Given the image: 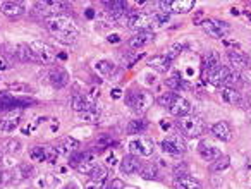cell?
<instances>
[{
    "instance_id": "obj_1",
    "label": "cell",
    "mask_w": 251,
    "mask_h": 189,
    "mask_svg": "<svg viewBox=\"0 0 251 189\" xmlns=\"http://www.w3.org/2000/svg\"><path fill=\"white\" fill-rule=\"evenodd\" d=\"M47 28L50 29V33L55 36H59L60 42L64 43H71L76 42V38L79 36V29L74 24V21L66 14H59V16H52V18L45 19Z\"/></svg>"
},
{
    "instance_id": "obj_2",
    "label": "cell",
    "mask_w": 251,
    "mask_h": 189,
    "mask_svg": "<svg viewBox=\"0 0 251 189\" xmlns=\"http://www.w3.org/2000/svg\"><path fill=\"white\" fill-rule=\"evenodd\" d=\"M158 103H160L162 107H165V109L176 117L189 116V112H191V103H189L184 96H181V94H177V93H172V91L158 96Z\"/></svg>"
},
{
    "instance_id": "obj_3",
    "label": "cell",
    "mask_w": 251,
    "mask_h": 189,
    "mask_svg": "<svg viewBox=\"0 0 251 189\" xmlns=\"http://www.w3.org/2000/svg\"><path fill=\"white\" fill-rule=\"evenodd\" d=\"M176 127L179 129L181 136H188V138H198L206 131L205 120L198 116L177 117V120H176Z\"/></svg>"
},
{
    "instance_id": "obj_4",
    "label": "cell",
    "mask_w": 251,
    "mask_h": 189,
    "mask_svg": "<svg viewBox=\"0 0 251 189\" xmlns=\"http://www.w3.org/2000/svg\"><path fill=\"white\" fill-rule=\"evenodd\" d=\"M124 26L138 31H150L151 28H157L155 23V14H145V12L131 11L124 16Z\"/></svg>"
},
{
    "instance_id": "obj_5",
    "label": "cell",
    "mask_w": 251,
    "mask_h": 189,
    "mask_svg": "<svg viewBox=\"0 0 251 189\" xmlns=\"http://www.w3.org/2000/svg\"><path fill=\"white\" fill-rule=\"evenodd\" d=\"M126 103L131 107L134 114L143 116L153 103V96L148 91H129L126 94Z\"/></svg>"
},
{
    "instance_id": "obj_6",
    "label": "cell",
    "mask_w": 251,
    "mask_h": 189,
    "mask_svg": "<svg viewBox=\"0 0 251 189\" xmlns=\"http://www.w3.org/2000/svg\"><path fill=\"white\" fill-rule=\"evenodd\" d=\"M237 81V72H232L227 66H219L208 72V83L215 88H230V84Z\"/></svg>"
},
{
    "instance_id": "obj_7",
    "label": "cell",
    "mask_w": 251,
    "mask_h": 189,
    "mask_svg": "<svg viewBox=\"0 0 251 189\" xmlns=\"http://www.w3.org/2000/svg\"><path fill=\"white\" fill-rule=\"evenodd\" d=\"M29 48H31V53L35 57L36 62L40 64H52L55 62L57 59V52L50 43H45V42H31L29 43Z\"/></svg>"
},
{
    "instance_id": "obj_8",
    "label": "cell",
    "mask_w": 251,
    "mask_h": 189,
    "mask_svg": "<svg viewBox=\"0 0 251 189\" xmlns=\"http://www.w3.org/2000/svg\"><path fill=\"white\" fill-rule=\"evenodd\" d=\"M35 100L31 98H16L14 94L9 93V91H4L0 93V112H14L16 109L21 110L25 107L35 105Z\"/></svg>"
},
{
    "instance_id": "obj_9",
    "label": "cell",
    "mask_w": 251,
    "mask_h": 189,
    "mask_svg": "<svg viewBox=\"0 0 251 189\" xmlns=\"http://www.w3.org/2000/svg\"><path fill=\"white\" fill-rule=\"evenodd\" d=\"M158 7L165 14H186L195 7V2L193 0H160L158 2Z\"/></svg>"
},
{
    "instance_id": "obj_10",
    "label": "cell",
    "mask_w": 251,
    "mask_h": 189,
    "mask_svg": "<svg viewBox=\"0 0 251 189\" xmlns=\"http://www.w3.org/2000/svg\"><path fill=\"white\" fill-rule=\"evenodd\" d=\"M201 26L206 35L212 38H226L230 33V26L224 21H219V19H206L201 23Z\"/></svg>"
},
{
    "instance_id": "obj_11",
    "label": "cell",
    "mask_w": 251,
    "mask_h": 189,
    "mask_svg": "<svg viewBox=\"0 0 251 189\" xmlns=\"http://www.w3.org/2000/svg\"><path fill=\"white\" fill-rule=\"evenodd\" d=\"M162 148H164V151H167L171 155H182L186 153V148L188 146H186V141L181 134H171V136L164 138Z\"/></svg>"
},
{
    "instance_id": "obj_12",
    "label": "cell",
    "mask_w": 251,
    "mask_h": 189,
    "mask_svg": "<svg viewBox=\"0 0 251 189\" xmlns=\"http://www.w3.org/2000/svg\"><path fill=\"white\" fill-rule=\"evenodd\" d=\"M21 122V110L4 112L0 116V133H14Z\"/></svg>"
},
{
    "instance_id": "obj_13",
    "label": "cell",
    "mask_w": 251,
    "mask_h": 189,
    "mask_svg": "<svg viewBox=\"0 0 251 189\" xmlns=\"http://www.w3.org/2000/svg\"><path fill=\"white\" fill-rule=\"evenodd\" d=\"M7 174H9V184H18V182H23V181H26V179L33 177L35 168L29 164H19L16 168L7 170Z\"/></svg>"
},
{
    "instance_id": "obj_14",
    "label": "cell",
    "mask_w": 251,
    "mask_h": 189,
    "mask_svg": "<svg viewBox=\"0 0 251 189\" xmlns=\"http://www.w3.org/2000/svg\"><path fill=\"white\" fill-rule=\"evenodd\" d=\"M153 141L148 140V138H138V140H133L129 143L131 155H140V157H150L153 153Z\"/></svg>"
},
{
    "instance_id": "obj_15",
    "label": "cell",
    "mask_w": 251,
    "mask_h": 189,
    "mask_svg": "<svg viewBox=\"0 0 251 189\" xmlns=\"http://www.w3.org/2000/svg\"><path fill=\"white\" fill-rule=\"evenodd\" d=\"M57 150L52 146H42V144H38V146H33L31 150H29V158H31L33 162H53L57 158Z\"/></svg>"
},
{
    "instance_id": "obj_16",
    "label": "cell",
    "mask_w": 251,
    "mask_h": 189,
    "mask_svg": "<svg viewBox=\"0 0 251 189\" xmlns=\"http://www.w3.org/2000/svg\"><path fill=\"white\" fill-rule=\"evenodd\" d=\"M198 151H200V155H201L203 160L210 162V164H213V162L219 160V158L222 157L220 148L217 146V144H213L212 141H201V143L198 144Z\"/></svg>"
},
{
    "instance_id": "obj_17",
    "label": "cell",
    "mask_w": 251,
    "mask_h": 189,
    "mask_svg": "<svg viewBox=\"0 0 251 189\" xmlns=\"http://www.w3.org/2000/svg\"><path fill=\"white\" fill-rule=\"evenodd\" d=\"M141 167H143V164H141L140 157H136V155H126L121 160V172L126 175L136 174V172L141 170Z\"/></svg>"
},
{
    "instance_id": "obj_18",
    "label": "cell",
    "mask_w": 251,
    "mask_h": 189,
    "mask_svg": "<svg viewBox=\"0 0 251 189\" xmlns=\"http://www.w3.org/2000/svg\"><path fill=\"white\" fill-rule=\"evenodd\" d=\"M0 11H2L4 16H7V18L18 19L25 14L26 9L23 2H4V4H0Z\"/></svg>"
},
{
    "instance_id": "obj_19",
    "label": "cell",
    "mask_w": 251,
    "mask_h": 189,
    "mask_svg": "<svg viewBox=\"0 0 251 189\" xmlns=\"http://www.w3.org/2000/svg\"><path fill=\"white\" fill-rule=\"evenodd\" d=\"M49 81L53 88H64L69 83V74L64 67H53L49 72Z\"/></svg>"
},
{
    "instance_id": "obj_20",
    "label": "cell",
    "mask_w": 251,
    "mask_h": 189,
    "mask_svg": "<svg viewBox=\"0 0 251 189\" xmlns=\"http://www.w3.org/2000/svg\"><path fill=\"white\" fill-rule=\"evenodd\" d=\"M227 59H229L230 66H232L234 69L246 71L248 67H250V59H248V55L239 52V50H230V52H227Z\"/></svg>"
},
{
    "instance_id": "obj_21",
    "label": "cell",
    "mask_w": 251,
    "mask_h": 189,
    "mask_svg": "<svg viewBox=\"0 0 251 189\" xmlns=\"http://www.w3.org/2000/svg\"><path fill=\"white\" fill-rule=\"evenodd\" d=\"M153 40H155V35L151 31H140L134 36H131L127 43H129L131 48H143V47L150 45Z\"/></svg>"
},
{
    "instance_id": "obj_22",
    "label": "cell",
    "mask_w": 251,
    "mask_h": 189,
    "mask_svg": "<svg viewBox=\"0 0 251 189\" xmlns=\"http://www.w3.org/2000/svg\"><path fill=\"white\" fill-rule=\"evenodd\" d=\"M55 150L59 155H71V153H74V151L79 150V141L74 140V138H71V136L62 138V140L57 143Z\"/></svg>"
},
{
    "instance_id": "obj_23",
    "label": "cell",
    "mask_w": 251,
    "mask_h": 189,
    "mask_svg": "<svg viewBox=\"0 0 251 189\" xmlns=\"http://www.w3.org/2000/svg\"><path fill=\"white\" fill-rule=\"evenodd\" d=\"M71 107H73L77 114H81L90 109V107H93V100L84 93H76L73 96V100H71Z\"/></svg>"
},
{
    "instance_id": "obj_24",
    "label": "cell",
    "mask_w": 251,
    "mask_h": 189,
    "mask_svg": "<svg viewBox=\"0 0 251 189\" xmlns=\"http://www.w3.org/2000/svg\"><path fill=\"white\" fill-rule=\"evenodd\" d=\"M212 134L220 141H230L232 140V129L226 120H220V122L213 124L212 126Z\"/></svg>"
},
{
    "instance_id": "obj_25",
    "label": "cell",
    "mask_w": 251,
    "mask_h": 189,
    "mask_svg": "<svg viewBox=\"0 0 251 189\" xmlns=\"http://www.w3.org/2000/svg\"><path fill=\"white\" fill-rule=\"evenodd\" d=\"M174 188L176 189H203V186L198 179L191 177V175H181V177L174 179Z\"/></svg>"
},
{
    "instance_id": "obj_26",
    "label": "cell",
    "mask_w": 251,
    "mask_h": 189,
    "mask_svg": "<svg viewBox=\"0 0 251 189\" xmlns=\"http://www.w3.org/2000/svg\"><path fill=\"white\" fill-rule=\"evenodd\" d=\"M220 96L226 103L229 105H241L243 103V94L236 90V88H222L220 90Z\"/></svg>"
},
{
    "instance_id": "obj_27",
    "label": "cell",
    "mask_w": 251,
    "mask_h": 189,
    "mask_svg": "<svg viewBox=\"0 0 251 189\" xmlns=\"http://www.w3.org/2000/svg\"><path fill=\"white\" fill-rule=\"evenodd\" d=\"M171 64H172V60L169 59L167 55H153L148 60V66L157 71V72H167V71L171 69Z\"/></svg>"
},
{
    "instance_id": "obj_28",
    "label": "cell",
    "mask_w": 251,
    "mask_h": 189,
    "mask_svg": "<svg viewBox=\"0 0 251 189\" xmlns=\"http://www.w3.org/2000/svg\"><path fill=\"white\" fill-rule=\"evenodd\" d=\"M107 9H108V12H110L114 18H117V19H121V18H124L126 14H127V4L126 2H122V0H114V2H107Z\"/></svg>"
},
{
    "instance_id": "obj_29",
    "label": "cell",
    "mask_w": 251,
    "mask_h": 189,
    "mask_svg": "<svg viewBox=\"0 0 251 189\" xmlns=\"http://www.w3.org/2000/svg\"><path fill=\"white\" fill-rule=\"evenodd\" d=\"M12 53H14L16 59L21 60V62H31V60H35L29 45H25V43H21V45H16L14 48H12Z\"/></svg>"
},
{
    "instance_id": "obj_30",
    "label": "cell",
    "mask_w": 251,
    "mask_h": 189,
    "mask_svg": "<svg viewBox=\"0 0 251 189\" xmlns=\"http://www.w3.org/2000/svg\"><path fill=\"white\" fill-rule=\"evenodd\" d=\"M219 66H220L219 52H217V50H210V52L205 55V59H203V69L208 71V72H212V71L217 69Z\"/></svg>"
},
{
    "instance_id": "obj_31",
    "label": "cell",
    "mask_w": 251,
    "mask_h": 189,
    "mask_svg": "<svg viewBox=\"0 0 251 189\" xmlns=\"http://www.w3.org/2000/svg\"><path fill=\"white\" fill-rule=\"evenodd\" d=\"M107 175H108V172H107V168L103 167V165H95L93 167V170L90 172V179L93 182H97V184H103L105 181H107Z\"/></svg>"
},
{
    "instance_id": "obj_32",
    "label": "cell",
    "mask_w": 251,
    "mask_h": 189,
    "mask_svg": "<svg viewBox=\"0 0 251 189\" xmlns=\"http://www.w3.org/2000/svg\"><path fill=\"white\" fill-rule=\"evenodd\" d=\"M148 127V122L145 119H136V120H131L129 124H127V127H126V131H127V134H141L145 133Z\"/></svg>"
},
{
    "instance_id": "obj_33",
    "label": "cell",
    "mask_w": 251,
    "mask_h": 189,
    "mask_svg": "<svg viewBox=\"0 0 251 189\" xmlns=\"http://www.w3.org/2000/svg\"><path fill=\"white\" fill-rule=\"evenodd\" d=\"M79 119L83 120V122H88V124H95L98 122V119H100V110L97 109V107H90L88 110H84V112L79 114Z\"/></svg>"
},
{
    "instance_id": "obj_34",
    "label": "cell",
    "mask_w": 251,
    "mask_h": 189,
    "mask_svg": "<svg viewBox=\"0 0 251 189\" xmlns=\"http://www.w3.org/2000/svg\"><path fill=\"white\" fill-rule=\"evenodd\" d=\"M95 165H97V164H95V151L88 150L86 158H84V160L81 162L79 165H77V170H79V172H84V174H90V172L93 170Z\"/></svg>"
},
{
    "instance_id": "obj_35",
    "label": "cell",
    "mask_w": 251,
    "mask_h": 189,
    "mask_svg": "<svg viewBox=\"0 0 251 189\" xmlns=\"http://www.w3.org/2000/svg\"><path fill=\"white\" fill-rule=\"evenodd\" d=\"M95 69H97V72L101 74V76H112V74L115 72V66L112 62H108V60H98V62L95 64Z\"/></svg>"
},
{
    "instance_id": "obj_36",
    "label": "cell",
    "mask_w": 251,
    "mask_h": 189,
    "mask_svg": "<svg viewBox=\"0 0 251 189\" xmlns=\"http://www.w3.org/2000/svg\"><path fill=\"white\" fill-rule=\"evenodd\" d=\"M140 174H141V177L143 179H158V172H157V167H155L153 164H148V165H143L141 167V170H140Z\"/></svg>"
},
{
    "instance_id": "obj_37",
    "label": "cell",
    "mask_w": 251,
    "mask_h": 189,
    "mask_svg": "<svg viewBox=\"0 0 251 189\" xmlns=\"http://www.w3.org/2000/svg\"><path fill=\"white\" fill-rule=\"evenodd\" d=\"M165 84H167L171 90H181L182 86H184V81H182V77H181V74L179 72H174L171 77H169L167 81H165Z\"/></svg>"
},
{
    "instance_id": "obj_38",
    "label": "cell",
    "mask_w": 251,
    "mask_h": 189,
    "mask_svg": "<svg viewBox=\"0 0 251 189\" xmlns=\"http://www.w3.org/2000/svg\"><path fill=\"white\" fill-rule=\"evenodd\" d=\"M229 164H230V158L226 157V155H222L219 160L213 162L210 168H212V172H222V170H226V168L229 167Z\"/></svg>"
},
{
    "instance_id": "obj_39",
    "label": "cell",
    "mask_w": 251,
    "mask_h": 189,
    "mask_svg": "<svg viewBox=\"0 0 251 189\" xmlns=\"http://www.w3.org/2000/svg\"><path fill=\"white\" fill-rule=\"evenodd\" d=\"M86 155H88V151H74V153H71L69 155V165L71 167H74V168H77V165L81 164V162L86 158Z\"/></svg>"
},
{
    "instance_id": "obj_40",
    "label": "cell",
    "mask_w": 251,
    "mask_h": 189,
    "mask_svg": "<svg viewBox=\"0 0 251 189\" xmlns=\"http://www.w3.org/2000/svg\"><path fill=\"white\" fill-rule=\"evenodd\" d=\"M21 148H23V144L19 140H5L4 141V150H7L9 153H19Z\"/></svg>"
},
{
    "instance_id": "obj_41",
    "label": "cell",
    "mask_w": 251,
    "mask_h": 189,
    "mask_svg": "<svg viewBox=\"0 0 251 189\" xmlns=\"http://www.w3.org/2000/svg\"><path fill=\"white\" fill-rule=\"evenodd\" d=\"M141 57V53H126V55H122V64H124L126 67H133L134 62H136L138 59Z\"/></svg>"
},
{
    "instance_id": "obj_42",
    "label": "cell",
    "mask_w": 251,
    "mask_h": 189,
    "mask_svg": "<svg viewBox=\"0 0 251 189\" xmlns=\"http://www.w3.org/2000/svg\"><path fill=\"white\" fill-rule=\"evenodd\" d=\"M9 91H16V93H29L31 88L28 84H21V83H12L9 84Z\"/></svg>"
},
{
    "instance_id": "obj_43",
    "label": "cell",
    "mask_w": 251,
    "mask_h": 189,
    "mask_svg": "<svg viewBox=\"0 0 251 189\" xmlns=\"http://www.w3.org/2000/svg\"><path fill=\"white\" fill-rule=\"evenodd\" d=\"M174 175H176V177H181V175H189L188 174V167H186L184 164L177 165V167L174 168Z\"/></svg>"
},
{
    "instance_id": "obj_44",
    "label": "cell",
    "mask_w": 251,
    "mask_h": 189,
    "mask_svg": "<svg viewBox=\"0 0 251 189\" xmlns=\"http://www.w3.org/2000/svg\"><path fill=\"white\" fill-rule=\"evenodd\" d=\"M97 143L101 144V146H110V144H114L115 141L112 140L110 136H101V138H98V140H97Z\"/></svg>"
},
{
    "instance_id": "obj_45",
    "label": "cell",
    "mask_w": 251,
    "mask_h": 189,
    "mask_svg": "<svg viewBox=\"0 0 251 189\" xmlns=\"http://www.w3.org/2000/svg\"><path fill=\"white\" fill-rule=\"evenodd\" d=\"M107 189H124V182H122L121 179H114V181L107 186Z\"/></svg>"
},
{
    "instance_id": "obj_46",
    "label": "cell",
    "mask_w": 251,
    "mask_h": 189,
    "mask_svg": "<svg viewBox=\"0 0 251 189\" xmlns=\"http://www.w3.org/2000/svg\"><path fill=\"white\" fill-rule=\"evenodd\" d=\"M47 181H49V182H45V186H55V184H59V179H55L52 174L47 175Z\"/></svg>"
},
{
    "instance_id": "obj_47",
    "label": "cell",
    "mask_w": 251,
    "mask_h": 189,
    "mask_svg": "<svg viewBox=\"0 0 251 189\" xmlns=\"http://www.w3.org/2000/svg\"><path fill=\"white\" fill-rule=\"evenodd\" d=\"M84 189H101V186L97 184V182H93V181H90L86 186H84Z\"/></svg>"
},
{
    "instance_id": "obj_48",
    "label": "cell",
    "mask_w": 251,
    "mask_h": 189,
    "mask_svg": "<svg viewBox=\"0 0 251 189\" xmlns=\"http://www.w3.org/2000/svg\"><path fill=\"white\" fill-rule=\"evenodd\" d=\"M108 42H110V43H117V42H121V38H119L117 35H110V36H108Z\"/></svg>"
},
{
    "instance_id": "obj_49",
    "label": "cell",
    "mask_w": 251,
    "mask_h": 189,
    "mask_svg": "<svg viewBox=\"0 0 251 189\" xmlns=\"http://www.w3.org/2000/svg\"><path fill=\"white\" fill-rule=\"evenodd\" d=\"M2 158H4V153H2V150H0V162H2Z\"/></svg>"
},
{
    "instance_id": "obj_50",
    "label": "cell",
    "mask_w": 251,
    "mask_h": 189,
    "mask_svg": "<svg viewBox=\"0 0 251 189\" xmlns=\"http://www.w3.org/2000/svg\"><path fill=\"white\" fill-rule=\"evenodd\" d=\"M69 189H76V188H74V186H73V188H71V186H69Z\"/></svg>"
}]
</instances>
